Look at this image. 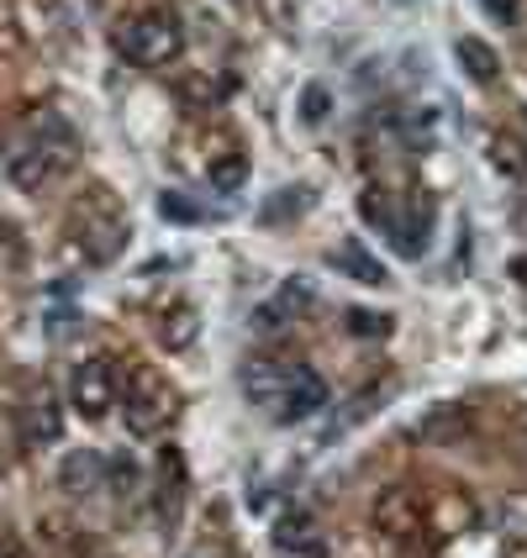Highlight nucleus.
I'll return each mask as SVG.
<instances>
[{
	"mask_svg": "<svg viewBox=\"0 0 527 558\" xmlns=\"http://www.w3.org/2000/svg\"><path fill=\"white\" fill-rule=\"evenodd\" d=\"M454 59L465 63V74L475 80V85H491V80L501 74L496 48H491V43H480V37H459V43H454Z\"/></svg>",
	"mask_w": 527,
	"mask_h": 558,
	"instance_id": "obj_13",
	"label": "nucleus"
},
{
	"mask_svg": "<svg viewBox=\"0 0 527 558\" xmlns=\"http://www.w3.org/2000/svg\"><path fill=\"white\" fill-rule=\"evenodd\" d=\"M59 490H69V496H95V490H106V459H100L95 448H74V453L59 464Z\"/></svg>",
	"mask_w": 527,
	"mask_h": 558,
	"instance_id": "obj_11",
	"label": "nucleus"
},
{
	"mask_svg": "<svg viewBox=\"0 0 527 558\" xmlns=\"http://www.w3.org/2000/svg\"><path fill=\"white\" fill-rule=\"evenodd\" d=\"M158 211H164V217H175V221H195V217H201V211L190 206L185 195H175V190H169V195L158 201Z\"/></svg>",
	"mask_w": 527,
	"mask_h": 558,
	"instance_id": "obj_21",
	"label": "nucleus"
},
{
	"mask_svg": "<svg viewBox=\"0 0 527 558\" xmlns=\"http://www.w3.org/2000/svg\"><path fill=\"white\" fill-rule=\"evenodd\" d=\"M333 264H338L348 279H359V284H385V264L374 258V253H364V243H338L333 248Z\"/></svg>",
	"mask_w": 527,
	"mask_h": 558,
	"instance_id": "obj_14",
	"label": "nucleus"
},
{
	"mask_svg": "<svg viewBox=\"0 0 527 558\" xmlns=\"http://www.w3.org/2000/svg\"><path fill=\"white\" fill-rule=\"evenodd\" d=\"M491 163H496V174H506V180H527V148H523V137L496 132V137H491Z\"/></svg>",
	"mask_w": 527,
	"mask_h": 558,
	"instance_id": "obj_15",
	"label": "nucleus"
},
{
	"mask_svg": "<svg viewBox=\"0 0 527 558\" xmlns=\"http://www.w3.org/2000/svg\"><path fill=\"white\" fill-rule=\"evenodd\" d=\"M63 433V411H59V396L48 390V385H37L22 405V437H27L32 448H43V442H59Z\"/></svg>",
	"mask_w": 527,
	"mask_h": 558,
	"instance_id": "obj_9",
	"label": "nucleus"
},
{
	"mask_svg": "<svg viewBox=\"0 0 527 558\" xmlns=\"http://www.w3.org/2000/svg\"><path fill=\"white\" fill-rule=\"evenodd\" d=\"M370 522H374V532L406 543V537H417V532L428 527V500L417 496L411 485H385L370 506Z\"/></svg>",
	"mask_w": 527,
	"mask_h": 558,
	"instance_id": "obj_4",
	"label": "nucleus"
},
{
	"mask_svg": "<svg viewBox=\"0 0 527 558\" xmlns=\"http://www.w3.org/2000/svg\"><path fill=\"white\" fill-rule=\"evenodd\" d=\"M69 405H74L85 422L111 416V405H117V379H111V369H106V359L74 364V374H69Z\"/></svg>",
	"mask_w": 527,
	"mask_h": 558,
	"instance_id": "obj_5",
	"label": "nucleus"
},
{
	"mask_svg": "<svg viewBox=\"0 0 527 558\" xmlns=\"http://www.w3.org/2000/svg\"><path fill=\"white\" fill-rule=\"evenodd\" d=\"M465 422H469L465 405H438L428 422H417V437H422V442H438V437H454Z\"/></svg>",
	"mask_w": 527,
	"mask_h": 558,
	"instance_id": "obj_16",
	"label": "nucleus"
},
{
	"mask_svg": "<svg viewBox=\"0 0 527 558\" xmlns=\"http://www.w3.org/2000/svg\"><path fill=\"white\" fill-rule=\"evenodd\" d=\"M285 316H290V311L279 306V301H275V306H259V311H253V332H264V338H275L279 327H285Z\"/></svg>",
	"mask_w": 527,
	"mask_h": 558,
	"instance_id": "obj_19",
	"label": "nucleus"
},
{
	"mask_svg": "<svg viewBox=\"0 0 527 558\" xmlns=\"http://www.w3.org/2000/svg\"><path fill=\"white\" fill-rule=\"evenodd\" d=\"M201 338V322H195V306H185V301H175V306L158 316V342L169 348V353H185L190 342Z\"/></svg>",
	"mask_w": 527,
	"mask_h": 558,
	"instance_id": "obj_12",
	"label": "nucleus"
},
{
	"mask_svg": "<svg viewBox=\"0 0 527 558\" xmlns=\"http://www.w3.org/2000/svg\"><path fill=\"white\" fill-rule=\"evenodd\" d=\"M117 48H122L137 69H154V74H164V69H175V63L185 59V27H180L169 11H143V16L122 22V32H117Z\"/></svg>",
	"mask_w": 527,
	"mask_h": 558,
	"instance_id": "obj_1",
	"label": "nucleus"
},
{
	"mask_svg": "<svg viewBox=\"0 0 527 558\" xmlns=\"http://www.w3.org/2000/svg\"><path fill=\"white\" fill-rule=\"evenodd\" d=\"M275 558H333V543L311 517H285L275 527Z\"/></svg>",
	"mask_w": 527,
	"mask_h": 558,
	"instance_id": "obj_8",
	"label": "nucleus"
},
{
	"mask_svg": "<svg viewBox=\"0 0 527 558\" xmlns=\"http://www.w3.org/2000/svg\"><path fill=\"white\" fill-rule=\"evenodd\" d=\"M80 248H85L91 264H111V258L127 248V221L117 217L111 206H100V211L85 217V227H80Z\"/></svg>",
	"mask_w": 527,
	"mask_h": 558,
	"instance_id": "obj_7",
	"label": "nucleus"
},
{
	"mask_svg": "<svg viewBox=\"0 0 527 558\" xmlns=\"http://www.w3.org/2000/svg\"><path fill=\"white\" fill-rule=\"evenodd\" d=\"M63 169H69V137H59V143H48V137H32V143H16V148L5 154V174H11V180H16L22 190L53 185Z\"/></svg>",
	"mask_w": 527,
	"mask_h": 558,
	"instance_id": "obj_3",
	"label": "nucleus"
},
{
	"mask_svg": "<svg viewBox=\"0 0 527 558\" xmlns=\"http://www.w3.org/2000/svg\"><path fill=\"white\" fill-rule=\"evenodd\" d=\"M175 385L169 379H158L154 369H143L132 385H127V401H122V416H127V433L132 437H158L169 422H175Z\"/></svg>",
	"mask_w": 527,
	"mask_h": 558,
	"instance_id": "obj_2",
	"label": "nucleus"
},
{
	"mask_svg": "<svg viewBox=\"0 0 527 558\" xmlns=\"http://www.w3.org/2000/svg\"><path fill=\"white\" fill-rule=\"evenodd\" d=\"M285 374H290V364H275V359H249V364H243V396L275 416L279 396H285Z\"/></svg>",
	"mask_w": 527,
	"mask_h": 558,
	"instance_id": "obj_10",
	"label": "nucleus"
},
{
	"mask_svg": "<svg viewBox=\"0 0 527 558\" xmlns=\"http://www.w3.org/2000/svg\"><path fill=\"white\" fill-rule=\"evenodd\" d=\"M206 174H212V190L232 195V190L243 185V174H249V158L243 154H217L212 163H206Z\"/></svg>",
	"mask_w": 527,
	"mask_h": 558,
	"instance_id": "obj_17",
	"label": "nucleus"
},
{
	"mask_svg": "<svg viewBox=\"0 0 527 558\" xmlns=\"http://www.w3.org/2000/svg\"><path fill=\"white\" fill-rule=\"evenodd\" d=\"M348 332L354 338H385L391 332V316H380V311H348Z\"/></svg>",
	"mask_w": 527,
	"mask_h": 558,
	"instance_id": "obj_18",
	"label": "nucleus"
},
{
	"mask_svg": "<svg viewBox=\"0 0 527 558\" xmlns=\"http://www.w3.org/2000/svg\"><path fill=\"white\" fill-rule=\"evenodd\" d=\"M301 117H307L311 126L327 122V90H322V85H311V90H307V100H301Z\"/></svg>",
	"mask_w": 527,
	"mask_h": 558,
	"instance_id": "obj_20",
	"label": "nucleus"
},
{
	"mask_svg": "<svg viewBox=\"0 0 527 558\" xmlns=\"http://www.w3.org/2000/svg\"><path fill=\"white\" fill-rule=\"evenodd\" d=\"M523 269H527V264H523Z\"/></svg>",
	"mask_w": 527,
	"mask_h": 558,
	"instance_id": "obj_23",
	"label": "nucleus"
},
{
	"mask_svg": "<svg viewBox=\"0 0 527 558\" xmlns=\"http://www.w3.org/2000/svg\"><path fill=\"white\" fill-rule=\"evenodd\" d=\"M322 405H327V385H322V374L307 369V364H290L275 422H307V416H316Z\"/></svg>",
	"mask_w": 527,
	"mask_h": 558,
	"instance_id": "obj_6",
	"label": "nucleus"
},
{
	"mask_svg": "<svg viewBox=\"0 0 527 558\" xmlns=\"http://www.w3.org/2000/svg\"><path fill=\"white\" fill-rule=\"evenodd\" d=\"M496 22H517V11H523V0H480Z\"/></svg>",
	"mask_w": 527,
	"mask_h": 558,
	"instance_id": "obj_22",
	"label": "nucleus"
}]
</instances>
